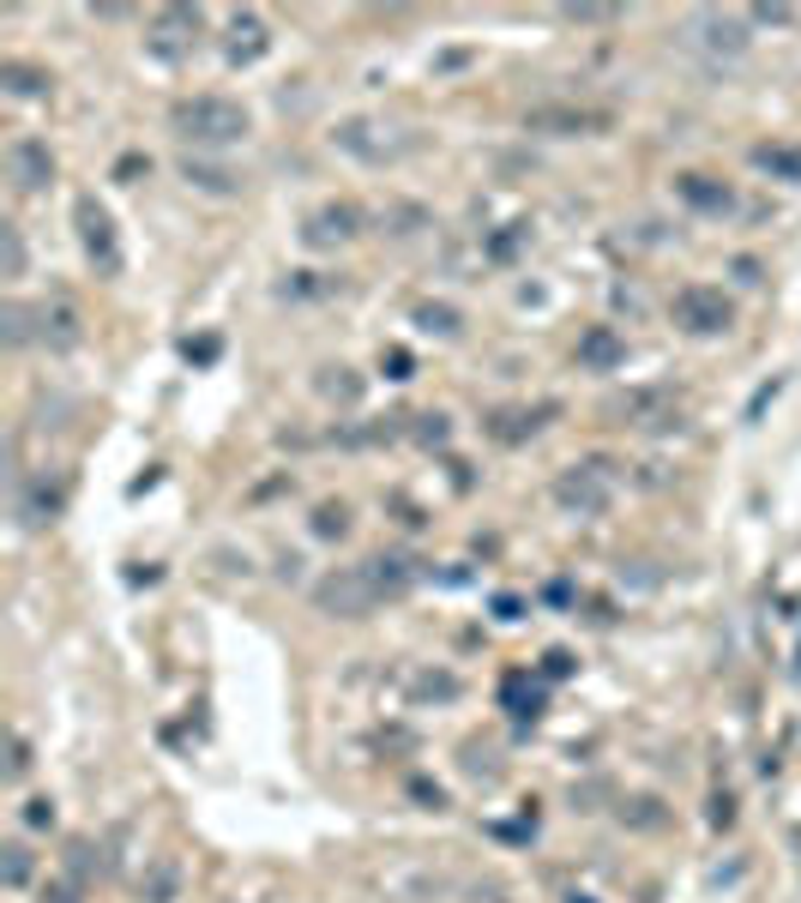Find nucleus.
I'll use <instances>...</instances> for the list:
<instances>
[{
  "instance_id": "nucleus-31",
  "label": "nucleus",
  "mask_w": 801,
  "mask_h": 903,
  "mask_svg": "<svg viewBox=\"0 0 801 903\" xmlns=\"http://www.w3.org/2000/svg\"><path fill=\"white\" fill-rule=\"evenodd\" d=\"M24 825H31V831H48V825H55V802H48V795L24 802Z\"/></svg>"
},
{
  "instance_id": "nucleus-19",
  "label": "nucleus",
  "mask_w": 801,
  "mask_h": 903,
  "mask_svg": "<svg viewBox=\"0 0 801 903\" xmlns=\"http://www.w3.org/2000/svg\"><path fill=\"white\" fill-rule=\"evenodd\" d=\"M0 319H7V344H12V350H24V344L36 338V319H43V307L7 302V307H0Z\"/></svg>"
},
{
  "instance_id": "nucleus-4",
  "label": "nucleus",
  "mask_w": 801,
  "mask_h": 903,
  "mask_svg": "<svg viewBox=\"0 0 801 903\" xmlns=\"http://www.w3.org/2000/svg\"><path fill=\"white\" fill-rule=\"evenodd\" d=\"M554 507L578 512V519H597L609 512V464L591 458V464H573V470L554 476Z\"/></svg>"
},
{
  "instance_id": "nucleus-41",
  "label": "nucleus",
  "mask_w": 801,
  "mask_h": 903,
  "mask_svg": "<svg viewBox=\"0 0 801 903\" xmlns=\"http://www.w3.org/2000/svg\"><path fill=\"white\" fill-rule=\"evenodd\" d=\"M139 170H151V163H145V157H121V170H115V175H121V181H133Z\"/></svg>"
},
{
  "instance_id": "nucleus-11",
  "label": "nucleus",
  "mask_w": 801,
  "mask_h": 903,
  "mask_svg": "<svg viewBox=\"0 0 801 903\" xmlns=\"http://www.w3.org/2000/svg\"><path fill=\"white\" fill-rule=\"evenodd\" d=\"M524 127H531V133H603V127H609V115L561 102V109H531V115H524Z\"/></svg>"
},
{
  "instance_id": "nucleus-1",
  "label": "nucleus",
  "mask_w": 801,
  "mask_h": 903,
  "mask_svg": "<svg viewBox=\"0 0 801 903\" xmlns=\"http://www.w3.org/2000/svg\"><path fill=\"white\" fill-rule=\"evenodd\" d=\"M170 127L187 145H236L248 139V109L229 97H181L170 109Z\"/></svg>"
},
{
  "instance_id": "nucleus-21",
  "label": "nucleus",
  "mask_w": 801,
  "mask_h": 903,
  "mask_svg": "<svg viewBox=\"0 0 801 903\" xmlns=\"http://www.w3.org/2000/svg\"><path fill=\"white\" fill-rule=\"evenodd\" d=\"M181 175H187L193 181V187H205V193H236V181L241 175H229V170H212V163H181Z\"/></svg>"
},
{
  "instance_id": "nucleus-2",
  "label": "nucleus",
  "mask_w": 801,
  "mask_h": 903,
  "mask_svg": "<svg viewBox=\"0 0 801 903\" xmlns=\"http://www.w3.org/2000/svg\"><path fill=\"white\" fill-rule=\"evenodd\" d=\"M386 602V585L374 578V566H338V573H326L314 585V609L320 614H338V621H361V614H374Z\"/></svg>"
},
{
  "instance_id": "nucleus-9",
  "label": "nucleus",
  "mask_w": 801,
  "mask_h": 903,
  "mask_svg": "<svg viewBox=\"0 0 801 903\" xmlns=\"http://www.w3.org/2000/svg\"><path fill=\"white\" fill-rule=\"evenodd\" d=\"M199 31H205V19L193 7H163L158 24H151V48H158L163 61H175V55H187V48L199 43Z\"/></svg>"
},
{
  "instance_id": "nucleus-13",
  "label": "nucleus",
  "mask_w": 801,
  "mask_h": 903,
  "mask_svg": "<svg viewBox=\"0 0 801 903\" xmlns=\"http://www.w3.org/2000/svg\"><path fill=\"white\" fill-rule=\"evenodd\" d=\"M549 416H554V404H537V410H495V416H488V440L519 446V440H531L537 428H549Z\"/></svg>"
},
{
  "instance_id": "nucleus-20",
  "label": "nucleus",
  "mask_w": 801,
  "mask_h": 903,
  "mask_svg": "<svg viewBox=\"0 0 801 903\" xmlns=\"http://www.w3.org/2000/svg\"><path fill=\"white\" fill-rule=\"evenodd\" d=\"M0 79H7L12 97H43V90L55 85L43 67H24V61H7V67H0Z\"/></svg>"
},
{
  "instance_id": "nucleus-37",
  "label": "nucleus",
  "mask_w": 801,
  "mask_h": 903,
  "mask_svg": "<svg viewBox=\"0 0 801 903\" xmlns=\"http://www.w3.org/2000/svg\"><path fill=\"white\" fill-rule=\"evenodd\" d=\"M754 19H759V24H790L795 12H790V7H754Z\"/></svg>"
},
{
  "instance_id": "nucleus-6",
  "label": "nucleus",
  "mask_w": 801,
  "mask_h": 903,
  "mask_svg": "<svg viewBox=\"0 0 801 903\" xmlns=\"http://www.w3.org/2000/svg\"><path fill=\"white\" fill-rule=\"evenodd\" d=\"M735 307L723 302V290L712 283H688V290L675 295V326H688L693 338H717V331H729Z\"/></svg>"
},
{
  "instance_id": "nucleus-40",
  "label": "nucleus",
  "mask_w": 801,
  "mask_h": 903,
  "mask_svg": "<svg viewBox=\"0 0 801 903\" xmlns=\"http://www.w3.org/2000/svg\"><path fill=\"white\" fill-rule=\"evenodd\" d=\"M43 903H79V892H73V885H48Z\"/></svg>"
},
{
  "instance_id": "nucleus-16",
  "label": "nucleus",
  "mask_w": 801,
  "mask_h": 903,
  "mask_svg": "<svg viewBox=\"0 0 801 903\" xmlns=\"http://www.w3.org/2000/svg\"><path fill=\"white\" fill-rule=\"evenodd\" d=\"M266 48H271L266 24L253 19V12H241V19L229 24V61H236V67H253V61H260Z\"/></svg>"
},
{
  "instance_id": "nucleus-18",
  "label": "nucleus",
  "mask_w": 801,
  "mask_h": 903,
  "mask_svg": "<svg viewBox=\"0 0 801 903\" xmlns=\"http://www.w3.org/2000/svg\"><path fill=\"white\" fill-rule=\"evenodd\" d=\"M43 338L55 344V350H73V344H79V307L73 302L43 307Z\"/></svg>"
},
{
  "instance_id": "nucleus-5",
  "label": "nucleus",
  "mask_w": 801,
  "mask_h": 903,
  "mask_svg": "<svg viewBox=\"0 0 801 903\" xmlns=\"http://www.w3.org/2000/svg\"><path fill=\"white\" fill-rule=\"evenodd\" d=\"M338 145L350 151V157L361 163H398V157H410L416 151V133H398V127H380V121H344L338 127Z\"/></svg>"
},
{
  "instance_id": "nucleus-12",
  "label": "nucleus",
  "mask_w": 801,
  "mask_h": 903,
  "mask_svg": "<svg viewBox=\"0 0 801 903\" xmlns=\"http://www.w3.org/2000/svg\"><path fill=\"white\" fill-rule=\"evenodd\" d=\"M621 361H627V338L615 326H591L585 338H578V368L609 373V368H621Z\"/></svg>"
},
{
  "instance_id": "nucleus-38",
  "label": "nucleus",
  "mask_w": 801,
  "mask_h": 903,
  "mask_svg": "<svg viewBox=\"0 0 801 903\" xmlns=\"http://www.w3.org/2000/svg\"><path fill=\"white\" fill-rule=\"evenodd\" d=\"M187 361H217V338H199V344H187Z\"/></svg>"
},
{
  "instance_id": "nucleus-25",
  "label": "nucleus",
  "mask_w": 801,
  "mask_h": 903,
  "mask_svg": "<svg viewBox=\"0 0 801 903\" xmlns=\"http://www.w3.org/2000/svg\"><path fill=\"white\" fill-rule=\"evenodd\" d=\"M416 326H422V331H441V338H452V331H458V314H452L446 302H422V307H416Z\"/></svg>"
},
{
  "instance_id": "nucleus-29",
  "label": "nucleus",
  "mask_w": 801,
  "mask_h": 903,
  "mask_svg": "<svg viewBox=\"0 0 801 903\" xmlns=\"http://www.w3.org/2000/svg\"><path fill=\"white\" fill-rule=\"evenodd\" d=\"M31 777V741L24 735H12V759H7V783H24Z\"/></svg>"
},
{
  "instance_id": "nucleus-34",
  "label": "nucleus",
  "mask_w": 801,
  "mask_h": 903,
  "mask_svg": "<svg viewBox=\"0 0 801 903\" xmlns=\"http://www.w3.org/2000/svg\"><path fill=\"white\" fill-rule=\"evenodd\" d=\"M320 392H326V398H356V392H361V380H350V368H344V380H332V368H326Z\"/></svg>"
},
{
  "instance_id": "nucleus-33",
  "label": "nucleus",
  "mask_w": 801,
  "mask_h": 903,
  "mask_svg": "<svg viewBox=\"0 0 801 903\" xmlns=\"http://www.w3.org/2000/svg\"><path fill=\"white\" fill-rule=\"evenodd\" d=\"M416 693H422V699H429V693H434V699H452V693H458V681H452V675H422Z\"/></svg>"
},
{
  "instance_id": "nucleus-30",
  "label": "nucleus",
  "mask_w": 801,
  "mask_h": 903,
  "mask_svg": "<svg viewBox=\"0 0 801 903\" xmlns=\"http://www.w3.org/2000/svg\"><path fill=\"white\" fill-rule=\"evenodd\" d=\"M416 440H422V446H446V440H452L446 416H416Z\"/></svg>"
},
{
  "instance_id": "nucleus-3",
  "label": "nucleus",
  "mask_w": 801,
  "mask_h": 903,
  "mask_svg": "<svg viewBox=\"0 0 801 903\" xmlns=\"http://www.w3.org/2000/svg\"><path fill=\"white\" fill-rule=\"evenodd\" d=\"M681 36H688L700 55H712V61H742L747 55V19L742 12H717V7H705V12H693L688 24H681Z\"/></svg>"
},
{
  "instance_id": "nucleus-22",
  "label": "nucleus",
  "mask_w": 801,
  "mask_h": 903,
  "mask_svg": "<svg viewBox=\"0 0 801 903\" xmlns=\"http://www.w3.org/2000/svg\"><path fill=\"white\" fill-rule=\"evenodd\" d=\"M754 163H759V170H771V175H783V181H801V151L759 145V151H754Z\"/></svg>"
},
{
  "instance_id": "nucleus-36",
  "label": "nucleus",
  "mask_w": 801,
  "mask_h": 903,
  "mask_svg": "<svg viewBox=\"0 0 801 903\" xmlns=\"http://www.w3.org/2000/svg\"><path fill=\"white\" fill-rule=\"evenodd\" d=\"M410 368H416L410 350H386V380H410Z\"/></svg>"
},
{
  "instance_id": "nucleus-8",
  "label": "nucleus",
  "mask_w": 801,
  "mask_h": 903,
  "mask_svg": "<svg viewBox=\"0 0 801 903\" xmlns=\"http://www.w3.org/2000/svg\"><path fill=\"white\" fill-rule=\"evenodd\" d=\"M675 392L669 385H632L627 398H615L609 416H621L627 428H675Z\"/></svg>"
},
{
  "instance_id": "nucleus-10",
  "label": "nucleus",
  "mask_w": 801,
  "mask_h": 903,
  "mask_svg": "<svg viewBox=\"0 0 801 903\" xmlns=\"http://www.w3.org/2000/svg\"><path fill=\"white\" fill-rule=\"evenodd\" d=\"M350 236H361V211H356V205H320V211L302 224L307 248H338V241H350Z\"/></svg>"
},
{
  "instance_id": "nucleus-17",
  "label": "nucleus",
  "mask_w": 801,
  "mask_h": 903,
  "mask_svg": "<svg viewBox=\"0 0 801 903\" xmlns=\"http://www.w3.org/2000/svg\"><path fill=\"white\" fill-rule=\"evenodd\" d=\"M500 705H507L519 722H537V717H542V687L524 675V668H512V675L500 681Z\"/></svg>"
},
{
  "instance_id": "nucleus-39",
  "label": "nucleus",
  "mask_w": 801,
  "mask_h": 903,
  "mask_svg": "<svg viewBox=\"0 0 801 903\" xmlns=\"http://www.w3.org/2000/svg\"><path fill=\"white\" fill-rule=\"evenodd\" d=\"M495 614H500V621H519L524 602H519V597H495Z\"/></svg>"
},
{
  "instance_id": "nucleus-27",
  "label": "nucleus",
  "mask_w": 801,
  "mask_h": 903,
  "mask_svg": "<svg viewBox=\"0 0 801 903\" xmlns=\"http://www.w3.org/2000/svg\"><path fill=\"white\" fill-rule=\"evenodd\" d=\"M67 873H73V885H85L90 873H97V861H90V844H85V837H73V844H67Z\"/></svg>"
},
{
  "instance_id": "nucleus-24",
  "label": "nucleus",
  "mask_w": 801,
  "mask_h": 903,
  "mask_svg": "<svg viewBox=\"0 0 801 903\" xmlns=\"http://www.w3.org/2000/svg\"><path fill=\"white\" fill-rule=\"evenodd\" d=\"M0 856H7V861H0V868H7V885H12V892H24V885H31V868H36L31 849H24V844H7Z\"/></svg>"
},
{
  "instance_id": "nucleus-35",
  "label": "nucleus",
  "mask_w": 801,
  "mask_h": 903,
  "mask_svg": "<svg viewBox=\"0 0 801 903\" xmlns=\"http://www.w3.org/2000/svg\"><path fill=\"white\" fill-rule=\"evenodd\" d=\"M712 825H717V831H729V825H735V795H712Z\"/></svg>"
},
{
  "instance_id": "nucleus-32",
  "label": "nucleus",
  "mask_w": 801,
  "mask_h": 903,
  "mask_svg": "<svg viewBox=\"0 0 801 903\" xmlns=\"http://www.w3.org/2000/svg\"><path fill=\"white\" fill-rule=\"evenodd\" d=\"M573 651H549V656H542V675H549V681H566V675H573Z\"/></svg>"
},
{
  "instance_id": "nucleus-14",
  "label": "nucleus",
  "mask_w": 801,
  "mask_h": 903,
  "mask_svg": "<svg viewBox=\"0 0 801 903\" xmlns=\"http://www.w3.org/2000/svg\"><path fill=\"white\" fill-rule=\"evenodd\" d=\"M12 181H19L24 193H36L43 181H55V157H48L43 139H19V145H12Z\"/></svg>"
},
{
  "instance_id": "nucleus-26",
  "label": "nucleus",
  "mask_w": 801,
  "mask_h": 903,
  "mask_svg": "<svg viewBox=\"0 0 801 903\" xmlns=\"http://www.w3.org/2000/svg\"><path fill=\"white\" fill-rule=\"evenodd\" d=\"M175 880H181V873H175V861L163 856L158 868H151V880H145V903H170V897H175Z\"/></svg>"
},
{
  "instance_id": "nucleus-15",
  "label": "nucleus",
  "mask_w": 801,
  "mask_h": 903,
  "mask_svg": "<svg viewBox=\"0 0 801 903\" xmlns=\"http://www.w3.org/2000/svg\"><path fill=\"white\" fill-rule=\"evenodd\" d=\"M675 187H681V199H688L693 211H705V217H723V211H735V193L723 187V181H712V175H681Z\"/></svg>"
},
{
  "instance_id": "nucleus-23",
  "label": "nucleus",
  "mask_w": 801,
  "mask_h": 903,
  "mask_svg": "<svg viewBox=\"0 0 801 903\" xmlns=\"http://www.w3.org/2000/svg\"><path fill=\"white\" fill-rule=\"evenodd\" d=\"M314 536H350V507H344V500H326V507L314 512Z\"/></svg>"
},
{
  "instance_id": "nucleus-28",
  "label": "nucleus",
  "mask_w": 801,
  "mask_h": 903,
  "mask_svg": "<svg viewBox=\"0 0 801 903\" xmlns=\"http://www.w3.org/2000/svg\"><path fill=\"white\" fill-rule=\"evenodd\" d=\"M0 248H7V278H24V236L12 224H0Z\"/></svg>"
},
{
  "instance_id": "nucleus-7",
  "label": "nucleus",
  "mask_w": 801,
  "mask_h": 903,
  "mask_svg": "<svg viewBox=\"0 0 801 903\" xmlns=\"http://www.w3.org/2000/svg\"><path fill=\"white\" fill-rule=\"evenodd\" d=\"M73 224H79V241H85L90 265H97L102 278H115V271H121V241H115V217L85 193V199L73 205Z\"/></svg>"
},
{
  "instance_id": "nucleus-42",
  "label": "nucleus",
  "mask_w": 801,
  "mask_h": 903,
  "mask_svg": "<svg viewBox=\"0 0 801 903\" xmlns=\"http://www.w3.org/2000/svg\"><path fill=\"white\" fill-rule=\"evenodd\" d=\"M566 903H591V897H566Z\"/></svg>"
}]
</instances>
